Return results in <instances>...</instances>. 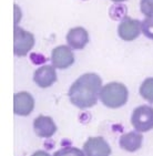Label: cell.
Wrapping results in <instances>:
<instances>
[{
  "label": "cell",
  "mask_w": 153,
  "mask_h": 156,
  "mask_svg": "<svg viewBox=\"0 0 153 156\" xmlns=\"http://www.w3.org/2000/svg\"><path fill=\"white\" fill-rule=\"evenodd\" d=\"M102 80L96 73H86L78 78L69 90V99L73 105L79 108H89L97 104Z\"/></svg>",
  "instance_id": "obj_1"
},
{
  "label": "cell",
  "mask_w": 153,
  "mask_h": 156,
  "mask_svg": "<svg viewBox=\"0 0 153 156\" xmlns=\"http://www.w3.org/2000/svg\"><path fill=\"white\" fill-rule=\"evenodd\" d=\"M129 92L124 84L119 82H111L102 87L100 91L101 102L110 108H121L128 102Z\"/></svg>",
  "instance_id": "obj_2"
},
{
  "label": "cell",
  "mask_w": 153,
  "mask_h": 156,
  "mask_svg": "<svg viewBox=\"0 0 153 156\" xmlns=\"http://www.w3.org/2000/svg\"><path fill=\"white\" fill-rule=\"evenodd\" d=\"M131 123L137 132H149L153 129V108L141 105L134 108L131 116Z\"/></svg>",
  "instance_id": "obj_3"
},
{
  "label": "cell",
  "mask_w": 153,
  "mask_h": 156,
  "mask_svg": "<svg viewBox=\"0 0 153 156\" xmlns=\"http://www.w3.org/2000/svg\"><path fill=\"white\" fill-rule=\"evenodd\" d=\"M35 44V38L31 32L16 26L13 29V52L18 57L27 55Z\"/></svg>",
  "instance_id": "obj_4"
},
{
  "label": "cell",
  "mask_w": 153,
  "mask_h": 156,
  "mask_svg": "<svg viewBox=\"0 0 153 156\" xmlns=\"http://www.w3.org/2000/svg\"><path fill=\"white\" fill-rule=\"evenodd\" d=\"M142 31V22L126 17L118 27V34L124 41H133L140 36Z\"/></svg>",
  "instance_id": "obj_5"
},
{
  "label": "cell",
  "mask_w": 153,
  "mask_h": 156,
  "mask_svg": "<svg viewBox=\"0 0 153 156\" xmlns=\"http://www.w3.org/2000/svg\"><path fill=\"white\" fill-rule=\"evenodd\" d=\"M83 153L86 156H110L111 147L101 136L89 137L83 145Z\"/></svg>",
  "instance_id": "obj_6"
},
{
  "label": "cell",
  "mask_w": 153,
  "mask_h": 156,
  "mask_svg": "<svg viewBox=\"0 0 153 156\" xmlns=\"http://www.w3.org/2000/svg\"><path fill=\"white\" fill-rule=\"evenodd\" d=\"M51 61L54 68L67 69L75 63V54L67 45H59L54 48L51 53Z\"/></svg>",
  "instance_id": "obj_7"
},
{
  "label": "cell",
  "mask_w": 153,
  "mask_h": 156,
  "mask_svg": "<svg viewBox=\"0 0 153 156\" xmlns=\"http://www.w3.org/2000/svg\"><path fill=\"white\" fill-rule=\"evenodd\" d=\"M35 108V101L28 92H19L13 96V112L20 116H27Z\"/></svg>",
  "instance_id": "obj_8"
},
{
  "label": "cell",
  "mask_w": 153,
  "mask_h": 156,
  "mask_svg": "<svg viewBox=\"0 0 153 156\" xmlns=\"http://www.w3.org/2000/svg\"><path fill=\"white\" fill-rule=\"evenodd\" d=\"M33 80L39 87L46 89L51 87L57 81V73L53 66H43L36 70L33 74Z\"/></svg>",
  "instance_id": "obj_9"
},
{
  "label": "cell",
  "mask_w": 153,
  "mask_h": 156,
  "mask_svg": "<svg viewBox=\"0 0 153 156\" xmlns=\"http://www.w3.org/2000/svg\"><path fill=\"white\" fill-rule=\"evenodd\" d=\"M33 129L39 137L48 138L57 132V126L51 117L39 115L33 121Z\"/></svg>",
  "instance_id": "obj_10"
},
{
  "label": "cell",
  "mask_w": 153,
  "mask_h": 156,
  "mask_svg": "<svg viewBox=\"0 0 153 156\" xmlns=\"http://www.w3.org/2000/svg\"><path fill=\"white\" fill-rule=\"evenodd\" d=\"M67 42L73 49H77V50L83 49L89 42L88 31L82 27L72 28L67 34Z\"/></svg>",
  "instance_id": "obj_11"
},
{
  "label": "cell",
  "mask_w": 153,
  "mask_h": 156,
  "mask_svg": "<svg viewBox=\"0 0 153 156\" xmlns=\"http://www.w3.org/2000/svg\"><path fill=\"white\" fill-rule=\"evenodd\" d=\"M143 136L139 132H129L120 137V146L126 152H135L142 145Z\"/></svg>",
  "instance_id": "obj_12"
},
{
  "label": "cell",
  "mask_w": 153,
  "mask_h": 156,
  "mask_svg": "<svg viewBox=\"0 0 153 156\" xmlns=\"http://www.w3.org/2000/svg\"><path fill=\"white\" fill-rule=\"evenodd\" d=\"M140 94L148 102L153 103V78H148L140 87Z\"/></svg>",
  "instance_id": "obj_13"
},
{
  "label": "cell",
  "mask_w": 153,
  "mask_h": 156,
  "mask_svg": "<svg viewBox=\"0 0 153 156\" xmlns=\"http://www.w3.org/2000/svg\"><path fill=\"white\" fill-rule=\"evenodd\" d=\"M53 156H86L81 150H79L77 147L67 146L62 147L60 150H58Z\"/></svg>",
  "instance_id": "obj_14"
},
{
  "label": "cell",
  "mask_w": 153,
  "mask_h": 156,
  "mask_svg": "<svg viewBox=\"0 0 153 156\" xmlns=\"http://www.w3.org/2000/svg\"><path fill=\"white\" fill-rule=\"evenodd\" d=\"M142 32L149 39L153 40V17H147L142 21Z\"/></svg>",
  "instance_id": "obj_15"
},
{
  "label": "cell",
  "mask_w": 153,
  "mask_h": 156,
  "mask_svg": "<svg viewBox=\"0 0 153 156\" xmlns=\"http://www.w3.org/2000/svg\"><path fill=\"white\" fill-rule=\"evenodd\" d=\"M140 8L145 17H153V0H141Z\"/></svg>",
  "instance_id": "obj_16"
},
{
  "label": "cell",
  "mask_w": 153,
  "mask_h": 156,
  "mask_svg": "<svg viewBox=\"0 0 153 156\" xmlns=\"http://www.w3.org/2000/svg\"><path fill=\"white\" fill-rule=\"evenodd\" d=\"M31 156H50V155L47 152H45V151H38L36 153H33Z\"/></svg>",
  "instance_id": "obj_17"
},
{
  "label": "cell",
  "mask_w": 153,
  "mask_h": 156,
  "mask_svg": "<svg viewBox=\"0 0 153 156\" xmlns=\"http://www.w3.org/2000/svg\"><path fill=\"white\" fill-rule=\"evenodd\" d=\"M114 2H122V1H126V0H112Z\"/></svg>",
  "instance_id": "obj_18"
}]
</instances>
